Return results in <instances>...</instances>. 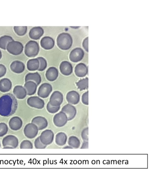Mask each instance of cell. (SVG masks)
Wrapping results in <instances>:
<instances>
[{"instance_id":"cell-1","label":"cell","mask_w":153,"mask_h":176,"mask_svg":"<svg viewBox=\"0 0 153 176\" xmlns=\"http://www.w3.org/2000/svg\"><path fill=\"white\" fill-rule=\"evenodd\" d=\"M18 107L17 100L10 93H6L0 97V115L8 117L13 114Z\"/></svg>"},{"instance_id":"cell-2","label":"cell","mask_w":153,"mask_h":176,"mask_svg":"<svg viewBox=\"0 0 153 176\" xmlns=\"http://www.w3.org/2000/svg\"><path fill=\"white\" fill-rule=\"evenodd\" d=\"M58 47L63 50H67L71 47L73 39L71 35L67 33H62L58 36L56 39Z\"/></svg>"},{"instance_id":"cell-3","label":"cell","mask_w":153,"mask_h":176,"mask_svg":"<svg viewBox=\"0 0 153 176\" xmlns=\"http://www.w3.org/2000/svg\"><path fill=\"white\" fill-rule=\"evenodd\" d=\"M39 51V44L36 41L30 40L25 45V53L28 57H34L38 54Z\"/></svg>"},{"instance_id":"cell-4","label":"cell","mask_w":153,"mask_h":176,"mask_svg":"<svg viewBox=\"0 0 153 176\" xmlns=\"http://www.w3.org/2000/svg\"><path fill=\"white\" fill-rule=\"evenodd\" d=\"M6 48L8 52L10 54L17 55L22 53L23 49V46L21 43L13 40L8 43Z\"/></svg>"},{"instance_id":"cell-5","label":"cell","mask_w":153,"mask_h":176,"mask_svg":"<svg viewBox=\"0 0 153 176\" xmlns=\"http://www.w3.org/2000/svg\"><path fill=\"white\" fill-rule=\"evenodd\" d=\"M19 141L17 138L13 135H8L4 138L2 144L4 148H13L18 146Z\"/></svg>"},{"instance_id":"cell-6","label":"cell","mask_w":153,"mask_h":176,"mask_svg":"<svg viewBox=\"0 0 153 176\" xmlns=\"http://www.w3.org/2000/svg\"><path fill=\"white\" fill-rule=\"evenodd\" d=\"M38 131L37 126L31 122L25 125L24 129V133L27 137L32 139L36 136Z\"/></svg>"},{"instance_id":"cell-7","label":"cell","mask_w":153,"mask_h":176,"mask_svg":"<svg viewBox=\"0 0 153 176\" xmlns=\"http://www.w3.org/2000/svg\"><path fill=\"white\" fill-rule=\"evenodd\" d=\"M39 137L41 142L47 146L53 142L54 138V133L51 130L46 129L42 132Z\"/></svg>"},{"instance_id":"cell-8","label":"cell","mask_w":153,"mask_h":176,"mask_svg":"<svg viewBox=\"0 0 153 176\" xmlns=\"http://www.w3.org/2000/svg\"><path fill=\"white\" fill-rule=\"evenodd\" d=\"M68 121L67 117L63 112L61 111L56 114L53 117V121L54 125L59 127L64 126Z\"/></svg>"},{"instance_id":"cell-9","label":"cell","mask_w":153,"mask_h":176,"mask_svg":"<svg viewBox=\"0 0 153 176\" xmlns=\"http://www.w3.org/2000/svg\"><path fill=\"white\" fill-rule=\"evenodd\" d=\"M27 103L30 107L38 109L43 108L45 105L44 100L36 96L29 97L27 99Z\"/></svg>"},{"instance_id":"cell-10","label":"cell","mask_w":153,"mask_h":176,"mask_svg":"<svg viewBox=\"0 0 153 176\" xmlns=\"http://www.w3.org/2000/svg\"><path fill=\"white\" fill-rule=\"evenodd\" d=\"M52 90L51 85L49 83H45L42 84L39 88L37 94L42 98L48 97Z\"/></svg>"},{"instance_id":"cell-11","label":"cell","mask_w":153,"mask_h":176,"mask_svg":"<svg viewBox=\"0 0 153 176\" xmlns=\"http://www.w3.org/2000/svg\"><path fill=\"white\" fill-rule=\"evenodd\" d=\"M84 55L83 50L81 48L77 47L71 51L69 57L71 61L76 63L82 59Z\"/></svg>"},{"instance_id":"cell-12","label":"cell","mask_w":153,"mask_h":176,"mask_svg":"<svg viewBox=\"0 0 153 176\" xmlns=\"http://www.w3.org/2000/svg\"><path fill=\"white\" fill-rule=\"evenodd\" d=\"M63 100V96L62 93L58 91H54L52 94L49 102L52 106H60Z\"/></svg>"},{"instance_id":"cell-13","label":"cell","mask_w":153,"mask_h":176,"mask_svg":"<svg viewBox=\"0 0 153 176\" xmlns=\"http://www.w3.org/2000/svg\"><path fill=\"white\" fill-rule=\"evenodd\" d=\"M61 111L66 114L68 118V121L73 119L76 113V110L75 107L69 104L64 105L62 108Z\"/></svg>"},{"instance_id":"cell-14","label":"cell","mask_w":153,"mask_h":176,"mask_svg":"<svg viewBox=\"0 0 153 176\" xmlns=\"http://www.w3.org/2000/svg\"><path fill=\"white\" fill-rule=\"evenodd\" d=\"M31 122L35 124L39 130H42L46 128L48 125V122L46 119L42 116H37L34 117Z\"/></svg>"},{"instance_id":"cell-15","label":"cell","mask_w":153,"mask_h":176,"mask_svg":"<svg viewBox=\"0 0 153 176\" xmlns=\"http://www.w3.org/2000/svg\"><path fill=\"white\" fill-rule=\"evenodd\" d=\"M9 126L10 129L16 131L22 127L23 122L22 119L18 116H14L11 118L9 121Z\"/></svg>"},{"instance_id":"cell-16","label":"cell","mask_w":153,"mask_h":176,"mask_svg":"<svg viewBox=\"0 0 153 176\" xmlns=\"http://www.w3.org/2000/svg\"><path fill=\"white\" fill-rule=\"evenodd\" d=\"M59 69L62 74L68 76L72 73L73 68L70 62L67 61H64L60 63Z\"/></svg>"},{"instance_id":"cell-17","label":"cell","mask_w":153,"mask_h":176,"mask_svg":"<svg viewBox=\"0 0 153 176\" xmlns=\"http://www.w3.org/2000/svg\"><path fill=\"white\" fill-rule=\"evenodd\" d=\"M66 98L69 103L72 104H76L79 101L80 95L76 91L72 90L69 92L67 93Z\"/></svg>"},{"instance_id":"cell-18","label":"cell","mask_w":153,"mask_h":176,"mask_svg":"<svg viewBox=\"0 0 153 176\" xmlns=\"http://www.w3.org/2000/svg\"><path fill=\"white\" fill-rule=\"evenodd\" d=\"M44 33V30L42 27L39 26L35 27L30 30L29 35L31 38L37 40L42 36Z\"/></svg>"},{"instance_id":"cell-19","label":"cell","mask_w":153,"mask_h":176,"mask_svg":"<svg viewBox=\"0 0 153 176\" xmlns=\"http://www.w3.org/2000/svg\"><path fill=\"white\" fill-rule=\"evenodd\" d=\"M10 68L13 72L19 74L24 72L25 69V66L21 61L15 60L10 65Z\"/></svg>"},{"instance_id":"cell-20","label":"cell","mask_w":153,"mask_h":176,"mask_svg":"<svg viewBox=\"0 0 153 176\" xmlns=\"http://www.w3.org/2000/svg\"><path fill=\"white\" fill-rule=\"evenodd\" d=\"M54 41L51 37L45 36L43 37L40 41L41 47L46 50L52 49L54 46Z\"/></svg>"},{"instance_id":"cell-21","label":"cell","mask_w":153,"mask_h":176,"mask_svg":"<svg viewBox=\"0 0 153 176\" xmlns=\"http://www.w3.org/2000/svg\"><path fill=\"white\" fill-rule=\"evenodd\" d=\"M88 72L86 66L83 63H80L77 64L75 68L74 72L75 75L79 77L85 76Z\"/></svg>"},{"instance_id":"cell-22","label":"cell","mask_w":153,"mask_h":176,"mask_svg":"<svg viewBox=\"0 0 153 176\" xmlns=\"http://www.w3.org/2000/svg\"><path fill=\"white\" fill-rule=\"evenodd\" d=\"M59 72L58 69L55 67H51L47 70L45 76L47 79L50 81L56 80L58 77Z\"/></svg>"},{"instance_id":"cell-23","label":"cell","mask_w":153,"mask_h":176,"mask_svg":"<svg viewBox=\"0 0 153 176\" xmlns=\"http://www.w3.org/2000/svg\"><path fill=\"white\" fill-rule=\"evenodd\" d=\"M13 92L16 97L20 99H24L27 95L26 89L21 85L15 86L13 89Z\"/></svg>"},{"instance_id":"cell-24","label":"cell","mask_w":153,"mask_h":176,"mask_svg":"<svg viewBox=\"0 0 153 176\" xmlns=\"http://www.w3.org/2000/svg\"><path fill=\"white\" fill-rule=\"evenodd\" d=\"M28 81H33L38 86L41 83L42 78L40 74L37 72L29 73L27 74L25 77V82Z\"/></svg>"},{"instance_id":"cell-25","label":"cell","mask_w":153,"mask_h":176,"mask_svg":"<svg viewBox=\"0 0 153 176\" xmlns=\"http://www.w3.org/2000/svg\"><path fill=\"white\" fill-rule=\"evenodd\" d=\"M12 83L8 78H5L0 80V91L5 92L9 91L11 89Z\"/></svg>"},{"instance_id":"cell-26","label":"cell","mask_w":153,"mask_h":176,"mask_svg":"<svg viewBox=\"0 0 153 176\" xmlns=\"http://www.w3.org/2000/svg\"><path fill=\"white\" fill-rule=\"evenodd\" d=\"M24 86L26 90L27 94L29 95H33L36 92L37 85L33 81H28L25 82Z\"/></svg>"},{"instance_id":"cell-27","label":"cell","mask_w":153,"mask_h":176,"mask_svg":"<svg viewBox=\"0 0 153 176\" xmlns=\"http://www.w3.org/2000/svg\"><path fill=\"white\" fill-rule=\"evenodd\" d=\"M67 136L66 134L63 132L58 133L55 136V142L56 144L60 146L65 145L66 142Z\"/></svg>"},{"instance_id":"cell-28","label":"cell","mask_w":153,"mask_h":176,"mask_svg":"<svg viewBox=\"0 0 153 176\" xmlns=\"http://www.w3.org/2000/svg\"><path fill=\"white\" fill-rule=\"evenodd\" d=\"M39 64V61L37 58L31 59L27 62V68L30 71H36L38 70Z\"/></svg>"},{"instance_id":"cell-29","label":"cell","mask_w":153,"mask_h":176,"mask_svg":"<svg viewBox=\"0 0 153 176\" xmlns=\"http://www.w3.org/2000/svg\"><path fill=\"white\" fill-rule=\"evenodd\" d=\"M68 143L69 146L75 148H79L80 144L79 139L74 136H71L69 138Z\"/></svg>"},{"instance_id":"cell-30","label":"cell","mask_w":153,"mask_h":176,"mask_svg":"<svg viewBox=\"0 0 153 176\" xmlns=\"http://www.w3.org/2000/svg\"><path fill=\"white\" fill-rule=\"evenodd\" d=\"M12 38L9 36L4 35L0 37V48L3 49L6 48L8 43L13 41Z\"/></svg>"},{"instance_id":"cell-31","label":"cell","mask_w":153,"mask_h":176,"mask_svg":"<svg viewBox=\"0 0 153 176\" xmlns=\"http://www.w3.org/2000/svg\"><path fill=\"white\" fill-rule=\"evenodd\" d=\"M88 80L87 78L80 80L76 84L78 88L80 91H82L88 88Z\"/></svg>"},{"instance_id":"cell-32","label":"cell","mask_w":153,"mask_h":176,"mask_svg":"<svg viewBox=\"0 0 153 176\" xmlns=\"http://www.w3.org/2000/svg\"><path fill=\"white\" fill-rule=\"evenodd\" d=\"M27 26H14V30L18 35L22 36L25 34L27 32Z\"/></svg>"},{"instance_id":"cell-33","label":"cell","mask_w":153,"mask_h":176,"mask_svg":"<svg viewBox=\"0 0 153 176\" xmlns=\"http://www.w3.org/2000/svg\"><path fill=\"white\" fill-rule=\"evenodd\" d=\"M39 63V67L38 70L42 71L45 69L47 66V62L45 59L42 57H39L37 58Z\"/></svg>"},{"instance_id":"cell-34","label":"cell","mask_w":153,"mask_h":176,"mask_svg":"<svg viewBox=\"0 0 153 176\" xmlns=\"http://www.w3.org/2000/svg\"><path fill=\"white\" fill-rule=\"evenodd\" d=\"M60 106H54L52 105L49 102L46 106L48 111L51 113H54L57 112L60 109Z\"/></svg>"},{"instance_id":"cell-35","label":"cell","mask_w":153,"mask_h":176,"mask_svg":"<svg viewBox=\"0 0 153 176\" xmlns=\"http://www.w3.org/2000/svg\"><path fill=\"white\" fill-rule=\"evenodd\" d=\"M20 148H33V145L32 142L28 140L23 141L20 144Z\"/></svg>"},{"instance_id":"cell-36","label":"cell","mask_w":153,"mask_h":176,"mask_svg":"<svg viewBox=\"0 0 153 176\" xmlns=\"http://www.w3.org/2000/svg\"><path fill=\"white\" fill-rule=\"evenodd\" d=\"M8 128L7 125L4 123H0V137H2L7 134Z\"/></svg>"},{"instance_id":"cell-37","label":"cell","mask_w":153,"mask_h":176,"mask_svg":"<svg viewBox=\"0 0 153 176\" xmlns=\"http://www.w3.org/2000/svg\"><path fill=\"white\" fill-rule=\"evenodd\" d=\"M35 148L37 149H44L46 148L47 145L43 144L41 141L39 137L37 138L34 142Z\"/></svg>"},{"instance_id":"cell-38","label":"cell","mask_w":153,"mask_h":176,"mask_svg":"<svg viewBox=\"0 0 153 176\" xmlns=\"http://www.w3.org/2000/svg\"><path fill=\"white\" fill-rule=\"evenodd\" d=\"M88 91L83 94L82 97V102L85 104L88 105Z\"/></svg>"},{"instance_id":"cell-39","label":"cell","mask_w":153,"mask_h":176,"mask_svg":"<svg viewBox=\"0 0 153 176\" xmlns=\"http://www.w3.org/2000/svg\"><path fill=\"white\" fill-rule=\"evenodd\" d=\"M7 69L3 65L0 64V78L4 76L6 73Z\"/></svg>"},{"instance_id":"cell-40","label":"cell","mask_w":153,"mask_h":176,"mask_svg":"<svg viewBox=\"0 0 153 176\" xmlns=\"http://www.w3.org/2000/svg\"><path fill=\"white\" fill-rule=\"evenodd\" d=\"M88 128L85 129L82 131L81 133V136L83 140H87L88 139Z\"/></svg>"},{"instance_id":"cell-41","label":"cell","mask_w":153,"mask_h":176,"mask_svg":"<svg viewBox=\"0 0 153 176\" xmlns=\"http://www.w3.org/2000/svg\"><path fill=\"white\" fill-rule=\"evenodd\" d=\"M82 46L84 49L88 52V37L86 38L83 41Z\"/></svg>"},{"instance_id":"cell-42","label":"cell","mask_w":153,"mask_h":176,"mask_svg":"<svg viewBox=\"0 0 153 176\" xmlns=\"http://www.w3.org/2000/svg\"><path fill=\"white\" fill-rule=\"evenodd\" d=\"M73 148L72 147H71V146H65V147H64V148Z\"/></svg>"},{"instance_id":"cell-43","label":"cell","mask_w":153,"mask_h":176,"mask_svg":"<svg viewBox=\"0 0 153 176\" xmlns=\"http://www.w3.org/2000/svg\"><path fill=\"white\" fill-rule=\"evenodd\" d=\"M70 27L71 28H73L76 29V28H78L80 27H79V26H70Z\"/></svg>"},{"instance_id":"cell-44","label":"cell","mask_w":153,"mask_h":176,"mask_svg":"<svg viewBox=\"0 0 153 176\" xmlns=\"http://www.w3.org/2000/svg\"><path fill=\"white\" fill-rule=\"evenodd\" d=\"M2 57V53L1 51L0 50V60L1 58Z\"/></svg>"},{"instance_id":"cell-45","label":"cell","mask_w":153,"mask_h":176,"mask_svg":"<svg viewBox=\"0 0 153 176\" xmlns=\"http://www.w3.org/2000/svg\"><path fill=\"white\" fill-rule=\"evenodd\" d=\"M0 146H1V144H0Z\"/></svg>"}]
</instances>
